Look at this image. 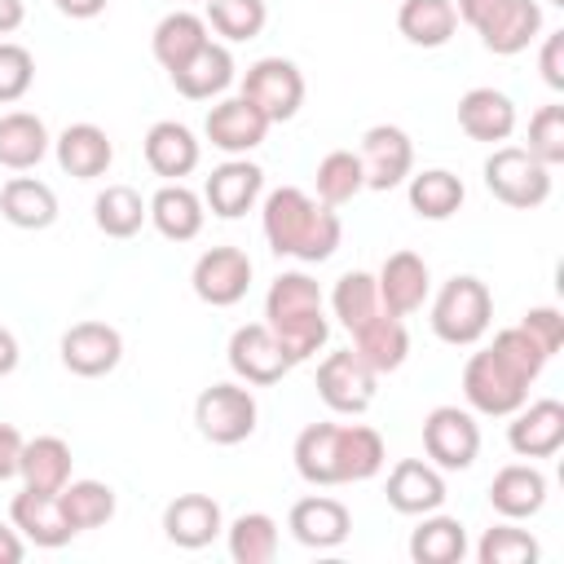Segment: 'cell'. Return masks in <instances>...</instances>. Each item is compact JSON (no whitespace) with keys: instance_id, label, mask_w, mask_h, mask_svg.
Masks as SVG:
<instances>
[{"instance_id":"obj_34","label":"cell","mask_w":564,"mask_h":564,"mask_svg":"<svg viewBox=\"0 0 564 564\" xmlns=\"http://www.w3.org/2000/svg\"><path fill=\"white\" fill-rule=\"evenodd\" d=\"M339 423H308L300 436H295V471L308 480V485H339Z\"/></svg>"},{"instance_id":"obj_15","label":"cell","mask_w":564,"mask_h":564,"mask_svg":"<svg viewBox=\"0 0 564 564\" xmlns=\"http://www.w3.org/2000/svg\"><path fill=\"white\" fill-rule=\"evenodd\" d=\"M203 132H207V141H212L216 150H225V154H247V150H256V145L264 141L269 119H264L247 97H225V101H216V106L207 110Z\"/></svg>"},{"instance_id":"obj_14","label":"cell","mask_w":564,"mask_h":564,"mask_svg":"<svg viewBox=\"0 0 564 564\" xmlns=\"http://www.w3.org/2000/svg\"><path fill=\"white\" fill-rule=\"evenodd\" d=\"M375 286H379V304H383V313H392V317H410V313L423 308L427 286H432L427 260L414 256V251H392V256L383 260Z\"/></svg>"},{"instance_id":"obj_39","label":"cell","mask_w":564,"mask_h":564,"mask_svg":"<svg viewBox=\"0 0 564 564\" xmlns=\"http://www.w3.org/2000/svg\"><path fill=\"white\" fill-rule=\"evenodd\" d=\"M57 502H62V516H66V524L75 533L101 529L115 516V489L101 485V480H66L62 494H57Z\"/></svg>"},{"instance_id":"obj_28","label":"cell","mask_w":564,"mask_h":564,"mask_svg":"<svg viewBox=\"0 0 564 564\" xmlns=\"http://www.w3.org/2000/svg\"><path fill=\"white\" fill-rule=\"evenodd\" d=\"M0 216L13 229H48L57 220V194L35 176H9L0 189Z\"/></svg>"},{"instance_id":"obj_10","label":"cell","mask_w":564,"mask_h":564,"mask_svg":"<svg viewBox=\"0 0 564 564\" xmlns=\"http://www.w3.org/2000/svg\"><path fill=\"white\" fill-rule=\"evenodd\" d=\"M375 383L379 375L348 348V352H330L317 366V397L335 410V414H361L375 401Z\"/></svg>"},{"instance_id":"obj_48","label":"cell","mask_w":564,"mask_h":564,"mask_svg":"<svg viewBox=\"0 0 564 564\" xmlns=\"http://www.w3.org/2000/svg\"><path fill=\"white\" fill-rule=\"evenodd\" d=\"M31 79H35V57H31L22 44L0 40V106L26 97Z\"/></svg>"},{"instance_id":"obj_41","label":"cell","mask_w":564,"mask_h":564,"mask_svg":"<svg viewBox=\"0 0 564 564\" xmlns=\"http://www.w3.org/2000/svg\"><path fill=\"white\" fill-rule=\"evenodd\" d=\"M229 555L234 564H273L278 555V520L264 511H242L229 524Z\"/></svg>"},{"instance_id":"obj_4","label":"cell","mask_w":564,"mask_h":564,"mask_svg":"<svg viewBox=\"0 0 564 564\" xmlns=\"http://www.w3.org/2000/svg\"><path fill=\"white\" fill-rule=\"evenodd\" d=\"M256 397L242 383H212L194 401V423L212 445H242L256 432Z\"/></svg>"},{"instance_id":"obj_47","label":"cell","mask_w":564,"mask_h":564,"mask_svg":"<svg viewBox=\"0 0 564 564\" xmlns=\"http://www.w3.org/2000/svg\"><path fill=\"white\" fill-rule=\"evenodd\" d=\"M529 154L546 167L564 163V106L551 101L529 119Z\"/></svg>"},{"instance_id":"obj_6","label":"cell","mask_w":564,"mask_h":564,"mask_svg":"<svg viewBox=\"0 0 564 564\" xmlns=\"http://www.w3.org/2000/svg\"><path fill=\"white\" fill-rule=\"evenodd\" d=\"M463 397H467L471 410L502 419V414H516V410L529 401V383L516 379V375L485 348V352H471L467 366H463Z\"/></svg>"},{"instance_id":"obj_33","label":"cell","mask_w":564,"mask_h":564,"mask_svg":"<svg viewBox=\"0 0 564 564\" xmlns=\"http://www.w3.org/2000/svg\"><path fill=\"white\" fill-rule=\"evenodd\" d=\"M203 44H207V22H203L198 13H189V9L167 13V18L154 26V35H150L154 62H159L167 75H172L176 66H185Z\"/></svg>"},{"instance_id":"obj_9","label":"cell","mask_w":564,"mask_h":564,"mask_svg":"<svg viewBox=\"0 0 564 564\" xmlns=\"http://www.w3.org/2000/svg\"><path fill=\"white\" fill-rule=\"evenodd\" d=\"M189 282H194V295H198L203 304L229 308V304H238V300L247 295V286H251V260H247L242 247H212V251H203V256L194 260Z\"/></svg>"},{"instance_id":"obj_42","label":"cell","mask_w":564,"mask_h":564,"mask_svg":"<svg viewBox=\"0 0 564 564\" xmlns=\"http://www.w3.org/2000/svg\"><path fill=\"white\" fill-rule=\"evenodd\" d=\"M330 308H335V317H339V326H344V330H361L375 313H383L375 278H370V273H361V269L344 273V278L335 282V291H330Z\"/></svg>"},{"instance_id":"obj_29","label":"cell","mask_w":564,"mask_h":564,"mask_svg":"<svg viewBox=\"0 0 564 564\" xmlns=\"http://www.w3.org/2000/svg\"><path fill=\"white\" fill-rule=\"evenodd\" d=\"M397 31H401L414 48H441V44H449L454 31H458L454 0H401V9H397Z\"/></svg>"},{"instance_id":"obj_21","label":"cell","mask_w":564,"mask_h":564,"mask_svg":"<svg viewBox=\"0 0 564 564\" xmlns=\"http://www.w3.org/2000/svg\"><path fill=\"white\" fill-rule=\"evenodd\" d=\"M458 128L471 137V141H507L516 132V101L498 88H467L458 97Z\"/></svg>"},{"instance_id":"obj_56","label":"cell","mask_w":564,"mask_h":564,"mask_svg":"<svg viewBox=\"0 0 564 564\" xmlns=\"http://www.w3.org/2000/svg\"><path fill=\"white\" fill-rule=\"evenodd\" d=\"M22 18H26V4H22V0H0V35L18 31Z\"/></svg>"},{"instance_id":"obj_30","label":"cell","mask_w":564,"mask_h":564,"mask_svg":"<svg viewBox=\"0 0 564 564\" xmlns=\"http://www.w3.org/2000/svg\"><path fill=\"white\" fill-rule=\"evenodd\" d=\"M48 154V128L31 110H9L0 115V167L26 172Z\"/></svg>"},{"instance_id":"obj_22","label":"cell","mask_w":564,"mask_h":564,"mask_svg":"<svg viewBox=\"0 0 564 564\" xmlns=\"http://www.w3.org/2000/svg\"><path fill=\"white\" fill-rule=\"evenodd\" d=\"M9 520H13V529L26 538V542H35V546H66L70 538H75V529L66 524V516H62V502H57V494H40V489H22L18 498H13V507H9Z\"/></svg>"},{"instance_id":"obj_38","label":"cell","mask_w":564,"mask_h":564,"mask_svg":"<svg viewBox=\"0 0 564 564\" xmlns=\"http://www.w3.org/2000/svg\"><path fill=\"white\" fill-rule=\"evenodd\" d=\"M93 220L106 238H132L150 220V207L132 185H106L93 203Z\"/></svg>"},{"instance_id":"obj_8","label":"cell","mask_w":564,"mask_h":564,"mask_svg":"<svg viewBox=\"0 0 564 564\" xmlns=\"http://www.w3.org/2000/svg\"><path fill=\"white\" fill-rule=\"evenodd\" d=\"M229 370L242 379V383H256V388H269L278 383L295 361L282 352L278 335L264 326V322H247L229 335Z\"/></svg>"},{"instance_id":"obj_50","label":"cell","mask_w":564,"mask_h":564,"mask_svg":"<svg viewBox=\"0 0 564 564\" xmlns=\"http://www.w3.org/2000/svg\"><path fill=\"white\" fill-rule=\"evenodd\" d=\"M538 66H542V79H546L555 93H564V31H551V35L542 40Z\"/></svg>"},{"instance_id":"obj_52","label":"cell","mask_w":564,"mask_h":564,"mask_svg":"<svg viewBox=\"0 0 564 564\" xmlns=\"http://www.w3.org/2000/svg\"><path fill=\"white\" fill-rule=\"evenodd\" d=\"M494 4H498V0H458V4H454V13L476 31V26L489 18V9H494Z\"/></svg>"},{"instance_id":"obj_45","label":"cell","mask_w":564,"mask_h":564,"mask_svg":"<svg viewBox=\"0 0 564 564\" xmlns=\"http://www.w3.org/2000/svg\"><path fill=\"white\" fill-rule=\"evenodd\" d=\"M489 352H494V357H498L516 379H524V383H533V379L546 370V361H551V357H546V352H542V348H538L520 326L498 330V335H494V344H489Z\"/></svg>"},{"instance_id":"obj_51","label":"cell","mask_w":564,"mask_h":564,"mask_svg":"<svg viewBox=\"0 0 564 564\" xmlns=\"http://www.w3.org/2000/svg\"><path fill=\"white\" fill-rule=\"evenodd\" d=\"M22 432L13 423H0V480L18 476V463H22Z\"/></svg>"},{"instance_id":"obj_11","label":"cell","mask_w":564,"mask_h":564,"mask_svg":"<svg viewBox=\"0 0 564 564\" xmlns=\"http://www.w3.org/2000/svg\"><path fill=\"white\" fill-rule=\"evenodd\" d=\"M357 159H361L366 189H397L414 167V141L397 123H375L366 128Z\"/></svg>"},{"instance_id":"obj_25","label":"cell","mask_w":564,"mask_h":564,"mask_svg":"<svg viewBox=\"0 0 564 564\" xmlns=\"http://www.w3.org/2000/svg\"><path fill=\"white\" fill-rule=\"evenodd\" d=\"M172 84H176V93L189 97V101H212V97H220V93L234 84V53H229L225 44H212V40H207L185 66L172 70Z\"/></svg>"},{"instance_id":"obj_31","label":"cell","mask_w":564,"mask_h":564,"mask_svg":"<svg viewBox=\"0 0 564 564\" xmlns=\"http://www.w3.org/2000/svg\"><path fill=\"white\" fill-rule=\"evenodd\" d=\"M145 207H150L154 229H159L167 242H189V238H198V229H203V198H198L194 189H185L181 181L163 185Z\"/></svg>"},{"instance_id":"obj_7","label":"cell","mask_w":564,"mask_h":564,"mask_svg":"<svg viewBox=\"0 0 564 564\" xmlns=\"http://www.w3.org/2000/svg\"><path fill=\"white\" fill-rule=\"evenodd\" d=\"M423 449L432 458V467L441 471H463L476 463L480 454V427L467 410L458 405H436L427 419H423Z\"/></svg>"},{"instance_id":"obj_1","label":"cell","mask_w":564,"mask_h":564,"mask_svg":"<svg viewBox=\"0 0 564 564\" xmlns=\"http://www.w3.org/2000/svg\"><path fill=\"white\" fill-rule=\"evenodd\" d=\"M264 238L273 247V256H295L304 264H317V260H330L339 238H344V225L335 216V207L308 198L304 189L295 185H282L264 198Z\"/></svg>"},{"instance_id":"obj_12","label":"cell","mask_w":564,"mask_h":564,"mask_svg":"<svg viewBox=\"0 0 564 564\" xmlns=\"http://www.w3.org/2000/svg\"><path fill=\"white\" fill-rule=\"evenodd\" d=\"M123 357V335L106 322H75L62 335V366L79 379H101L119 366Z\"/></svg>"},{"instance_id":"obj_18","label":"cell","mask_w":564,"mask_h":564,"mask_svg":"<svg viewBox=\"0 0 564 564\" xmlns=\"http://www.w3.org/2000/svg\"><path fill=\"white\" fill-rule=\"evenodd\" d=\"M286 529L295 533V542H300V546H313V551H330V546H339V542L348 538V529H352V516H348V507H344L339 498L313 494V498H300V502L291 507V520H286Z\"/></svg>"},{"instance_id":"obj_46","label":"cell","mask_w":564,"mask_h":564,"mask_svg":"<svg viewBox=\"0 0 564 564\" xmlns=\"http://www.w3.org/2000/svg\"><path fill=\"white\" fill-rule=\"evenodd\" d=\"M476 560L480 564H533L538 542H533V533H524L516 524H494V529H485V538L476 546Z\"/></svg>"},{"instance_id":"obj_36","label":"cell","mask_w":564,"mask_h":564,"mask_svg":"<svg viewBox=\"0 0 564 564\" xmlns=\"http://www.w3.org/2000/svg\"><path fill=\"white\" fill-rule=\"evenodd\" d=\"M335 454H339V485H352V480H370V476H379V467H383V436L375 432V427H366V423H339V445H335Z\"/></svg>"},{"instance_id":"obj_57","label":"cell","mask_w":564,"mask_h":564,"mask_svg":"<svg viewBox=\"0 0 564 564\" xmlns=\"http://www.w3.org/2000/svg\"><path fill=\"white\" fill-rule=\"evenodd\" d=\"M551 4H564V0H551Z\"/></svg>"},{"instance_id":"obj_53","label":"cell","mask_w":564,"mask_h":564,"mask_svg":"<svg viewBox=\"0 0 564 564\" xmlns=\"http://www.w3.org/2000/svg\"><path fill=\"white\" fill-rule=\"evenodd\" d=\"M53 4H57L66 18H79V22H88V18H97V13H101L110 0H53Z\"/></svg>"},{"instance_id":"obj_49","label":"cell","mask_w":564,"mask_h":564,"mask_svg":"<svg viewBox=\"0 0 564 564\" xmlns=\"http://www.w3.org/2000/svg\"><path fill=\"white\" fill-rule=\"evenodd\" d=\"M520 330L546 352V357H555L560 348H564V313L560 308H551V304H542V308H529L524 317H520Z\"/></svg>"},{"instance_id":"obj_3","label":"cell","mask_w":564,"mask_h":564,"mask_svg":"<svg viewBox=\"0 0 564 564\" xmlns=\"http://www.w3.org/2000/svg\"><path fill=\"white\" fill-rule=\"evenodd\" d=\"M485 189L498 203H507L516 212H529V207H542L551 198V167L538 163L520 145H498L485 159Z\"/></svg>"},{"instance_id":"obj_35","label":"cell","mask_w":564,"mask_h":564,"mask_svg":"<svg viewBox=\"0 0 564 564\" xmlns=\"http://www.w3.org/2000/svg\"><path fill=\"white\" fill-rule=\"evenodd\" d=\"M467 555V529L454 516L427 511L423 524L410 533V560L414 564H458Z\"/></svg>"},{"instance_id":"obj_58","label":"cell","mask_w":564,"mask_h":564,"mask_svg":"<svg viewBox=\"0 0 564 564\" xmlns=\"http://www.w3.org/2000/svg\"><path fill=\"white\" fill-rule=\"evenodd\" d=\"M181 4H194V0H181Z\"/></svg>"},{"instance_id":"obj_19","label":"cell","mask_w":564,"mask_h":564,"mask_svg":"<svg viewBox=\"0 0 564 564\" xmlns=\"http://www.w3.org/2000/svg\"><path fill=\"white\" fill-rule=\"evenodd\" d=\"M260 189H264V172H260L256 163H247V159H229V163H220V167L207 176L203 198H207V207H212L220 220H238L242 212L256 207Z\"/></svg>"},{"instance_id":"obj_44","label":"cell","mask_w":564,"mask_h":564,"mask_svg":"<svg viewBox=\"0 0 564 564\" xmlns=\"http://www.w3.org/2000/svg\"><path fill=\"white\" fill-rule=\"evenodd\" d=\"M264 0H207V22L216 35H225L229 44H242V40H256L264 31Z\"/></svg>"},{"instance_id":"obj_55","label":"cell","mask_w":564,"mask_h":564,"mask_svg":"<svg viewBox=\"0 0 564 564\" xmlns=\"http://www.w3.org/2000/svg\"><path fill=\"white\" fill-rule=\"evenodd\" d=\"M18 357H22V352H18V339H13V330H4V326H0V379L18 370Z\"/></svg>"},{"instance_id":"obj_13","label":"cell","mask_w":564,"mask_h":564,"mask_svg":"<svg viewBox=\"0 0 564 564\" xmlns=\"http://www.w3.org/2000/svg\"><path fill=\"white\" fill-rule=\"evenodd\" d=\"M480 44L498 57H511V53H524L538 35H542V4L538 0H498L489 9V18L476 26Z\"/></svg>"},{"instance_id":"obj_37","label":"cell","mask_w":564,"mask_h":564,"mask_svg":"<svg viewBox=\"0 0 564 564\" xmlns=\"http://www.w3.org/2000/svg\"><path fill=\"white\" fill-rule=\"evenodd\" d=\"M463 181L445 167H427L419 176H410V207L423 220H449L463 207Z\"/></svg>"},{"instance_id":"obj_54","label":"cell","mask_w":564,"mask_h":564,"mask_svg":"<svg viewBox=\"0 0 564 564\" xmlns=\"http://www.w3.org/2000/svg\"><path fill=\"white\" fill-rule=\"evenodd\" d=\"M26 555V546H22V538H18V529H9V524H0V564H18Z\"/></svg>"},{"instance_id":"obj_5","label":"cell","mask_w":564,"mask_h":564,"mask_svg":"<svg viewBox=\"0 0 564 564\" xmlns=\"http://www.w3.org/2000/svg\"><path fill=\"white\" fill-rule=\"evenodd\" d=\"M238 97H247L269 123H286L304 106V75L286 57H260L256 66H247Z\"/></svg>"},{"instance_id":"obj_26","label":"cell","mask_w":564,"mask_h":564,"mask_svg":"<svg viewBox=\"0 0 564 564\" xmlns=\"http://www.w3.org/2000/svg\"><path fill=\"white\" fill-rule=\"evenodd\" d=\"M53 145H57L62 172L75 176V181H97V176H106V167H110V159H115V145H110V137H106L97 123H70Z\"/></svg>"},{"instance_id":"obj_16","label":"cell","mask_w":564,"mask_h":564,"mask_svg":"<svg viewBox=\"0 0 564 564\" xmlns=\"http://www.w3.org/2000/svg\"><path fill=\"white\" fill-rule=\"evenodd\" d=\"M388 507L401 511V516H427V511H441L445 502V480L432 463L423 458H401L392 471H388Z\"/></svg>"},{"instance_id":"obj_27","label":"cell","mask_w":564,"mask_h":564,"mask_svg":"<svg viewBox=\"0 0 564 564\" xmlns=\"http://www.w3.org/2000/svg\"><path fill=\"white\" fill-rule=\"evenodd\" d=\"M145 163L154 176H167V181H181L198 167V141L185 123L176 119H159L150 132H145Z\"/></svg>"},{"instance_id":"obj_40","label":"cell","mask_w":564,"mask_h":564,"mask_svg":"<svg viewBox=\"0 0 564 564\" xmlns=\"http://www.w3.org/2000/svg\"><path fill=\"white\" fill-rule=\"evenodd\" d=\"M322 313V291L308 273H278L269 295H264V322H291V317H308Z\"/></svg>"},{"instance_id":"obj_32","label":"cell","mask_w":564,"mask_h":564,"mask_svg":"<svg viewBox=\"0 0 564 564\" xmlns=\"http://www.w3.org/2000/svg\"><path fill=\"white\" fill-rule=\"evenodd\" d=\"M70 445L62 436H35L22 445V463H18V476L26 489H40V494H62V485L70 480Z\"/></svg>"},{"instance_id":"obj_24","label":"cell","mask_w":564,"mask_h":564,"mask_svg":"<svg viewBox=\"0 0 564 564\" xmlns=\"http://www.w3.org/2000/svg\"><path fill=\"white\" fill-rule=\"evenodd\" d=\"M352 352H357L375 375H392V370H401L405 357H410L405 322L392 317V313H375L361 330H352Z\"/></svg>"},{"instance_id":"obj_2","label":"cell","mask_w":564,"mask_h":564,"mask_svg":"<svg viewBox=\"0 0 564 564\" xmlns=\"http://www.w3.org/2000/svg\"><path fill=\"white\" fill-rule=\"evenodd\" d=\"M489 322H494V295L471 273L449 278L432 300V330H436V339H445L454 348L476 344L489 330Z\"/></svg>"},{"instance_id":"obj_17","label":"cell","mask_w":564,"mask_h":564,"mask_svg":"<svg viewBox=\"0 0 564 564\" xmlns=\"http://www.w3.org/2000/svg\"><path fill=\"white\" fill-rule=\"evenodd\" d=\"M225 529V516H220V502L207 498V494H181L167 502L163 511V533L167 542H176L181 551H198L207 542H216Z\"/></svg>"},{"instance_id":"obj_43","label":"cell","mask_w":564,"mask_h":564,"mask_svg":"<svg viewBox=\"0 0 564 564\" xmlns=\"http://www.w3.org/2000/svg\"><path fill=\"white\" fill-rule=\"evenodd\" d=\"M317 198L326 207H344L352 203L361 189H366V176H361V159L352 150H330L322 163H317Z\"/></svg>"},{"instance_id":"obj_20","label":"cell","mask_w":564,"mask_h":564,"mask_svg":"<svg viewBox=\"0 0 564 564\" xmlns=\"http://www.w3.org/2000/svg\"><path fill=\"white\" fill-rule=\"evenodd\" d=\"M507 441L520 458H551L564 445V405L560 401H533L516 410V423L507 427Z\"/></svg>"},{"instance_id":"obj_23","label":"cell","mask_w":564,"mask_h":564,"mask_svg":"<svg viewBox=\"0 0 564 564\" xmlns=\"http://www.w3.org/2000/svg\"><path fill=\"white\" fill-rule=\"evenodd\" d=\"M546 502V476L529 463H511L489 480V507L502 520H529Z\"/></svg>"}]
</instances>
